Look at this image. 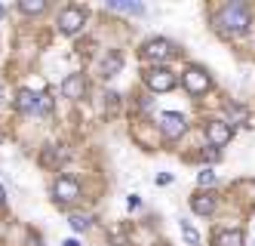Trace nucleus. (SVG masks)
<instances>
[{"instance_id":"obj_15","label":"nucleus","mask_w":255,"mask_h":246,"mask_svg":"<svg viewBox=\"0 0 255 246\" xmlns=\"http://www.w3.org/2000/svg\"><path fill=\"white\" fill-rule=\"evenodd\" d=\"M181 234H185V240H188L191 246H197V243H200V234H197V228H194L191 222H185V219H181Z\"/></svg>"},{"instance_id":"obj_25","label":"nucleus","mask_w":255,"mask_h":246,"mask_svg":"<svg viewBox=\"0 0 255 246\" xmlns=\"http://www.w3.org/2000/svg\"><path fill=\"white\" fill-rule=\"evenodd\" d=\"M0 102H3V86H0Z\"/></svg>"},{"instance_id":"obj_12","label":"nucleus","mask_w":255,"mask_h":246,"mask_svg":"<svg viewBox=\"0 0 255 246\" xmlns=\"http://www.w3.org/2000/svg\"><path fill=\"white\" fill-rule=\"evenodd\" d=\"M108 9H114V12H132V15L144 12L141 3H129V0H108Z\"/></svg>"},{"instance_id":"obj_3","label":"nucleus","mask_w":255,"mask_h":246,"mask_svg":"<svg viewBox=\"0 0 255 246\" xmlns=\"http://www.w3.org/2000/svg\"><path fill=\"white\" fill-rule=\"evenodd\" d=\"M157 123H160V132L166 139H178L181 132H185V126H188L185 114H178V111H163V114L157 117Z\"/></svg>"},{"instance_id":"obj_7","label":"nucleus","mask_w":255,"mask_h":246,"mask_svg":"<svg viewBox=\"0 0 255 246\" xmlns=\"http://www.w3.org/2000/svg\"><path fill=\"white\" fill-rule=\"evenodd\" d=\"M52 194H56L59 203H71V200L80 197V185H77V179H71V176H59V182L52 185Z\"/></svg>"},{"instance_id":"obj_1","label":"nucleus","mask_w":255,"mask_h":246,"mask_svg":"<svg viewBox=\"0 0 255 246\" xmlns=\"http://www.w3.org/2000/svg\"><path fill=\"white\" fill-rule=\"evenodd\" d=\"M218 28L225 34H243L249 28V12L243 3H228L222 12H218Z\"/></svg>"},{"instance_id":"obj_23","label":"nucleus","mask_w":255,"mask_h":246,"mask_svg":"<svg viewBox=\"0 0 255 246\" xmlns=\"http://www.w3.org/2000/svg\"><path fill=\"white\" fill-rule=\"evenodd\" d=\"M62 246H80V243H77V240H74V237H71V240H65V243H62Z\"/></svg>"},{"instance_id":"obj_13","label":"nucleus","mask_w":255,"mask_h":246,"mask_svg":"<svg viewBox=\"0 0 255 246\" xmlns=\"http://www.w3.org/2000/svg\"><path fill=\"white\" fill-rule=\"evenodd\" d=\"M215 246H243V234L240 231H218Z\"/></svg>"},{"instance_id":"obj_16","label":"nucleus","mask_w":255,"mask_h":246,"mask_svg":"<svg viewBox=\"0 0 255 246\" xmlns=\"http://www.w3.org/2000/svg\"><path fill=\"white\" fill-rule=\"evenodd\" d=\"M89 222H93L89 216H80V213H74V216H71V228H74V231H86V228H89Z\"/></svg>"},{"instance_id":"obj_8","label":"nucleus","mask_w":255,"mask_h":246,"mask_svg":"<svg viewBox=\"0 0 255 246\" xmlns=\"http://www.w3.org/2000/svg\"><path fill=\"white\" fill-rule=\"evenodd\" d=\"M231 136H234L231 123H225V120H209V123H206V139L212 142V148L228 145V142H231Z\"/></svg>"},{"instance_id":"obj_14","label":"nucleus","mask_w":255,"mask_h":246,"mask_svg":"<svg viewBox=\"0 0 255 246\" xmlns=\"http://www.w3.org/2000/svg\"><path fill=\"white\" fill-rule=\"evenodd\" d=\"M19 9H22V12H28V15H37V12H43V9H46V0H22Z\"/></svg>"},{"instance_id":"obj_9","label":"nucleus","mask_w":255,"mask_h":246,"mask_svg":"<svg viewBox=\"0 0 255 246\" xmlns=\"http://www.w3.org/2000/svg\"><path fill=\"white\" fill-rule=\"evenodd\" d=\"M83 92H86L83 74H68L65 83H62V96H65V99H83Z\"/></svg>"},{"instance_id":"obj_18","label":"nucleus","mask_w":255,"mask_h":246,"mask_svg":"<svg viewBox=\"0 0 255 246\" xmlns=\"http://www.w3.org/2000/svg\"><path fill=\"white\" fill-rule=\"evenodd\" d=\"M117 68H120V55H111V62H105V77H114Z\"/></svg>"},{"instance_id":"obj_4","label":"nucleus","mask_w":255,"mask_h":246,"mask_svg":"<svg viewBox=\"0 0 255 246\" xmlns=\"http://www.w3.org/2000/svg\"><path fill=\"white\" fill-rule=\"evenodd\" d=\"M83 22H86V12L80 6H65L59 12V31L62 34H77L83 28Z\"/></svg>"},{"instance_id":"obj_6","label":"nucleus","mask_w":255,"mask_h":246,"mask_svg":"<svg viewBox=\"0 0 255 246\" xmlns=\"http://www.w3.org/2000/svg\"><path fill=\"white\" fill-rule=\"evenodd\" d=\"M181 83H185V89L191 92V96H200V92H206L209 89V74L203 68H188L185 74H181Z\"/></svg>"},{"instance_id":"obj_21","label":"nucleus","mask_w":255,"mask_h":246,"mask_svg":"<svg viewBox=\"0 0 255 246\" xmlns=\"http://www.w3.org/2000/svg\"><path fill=\"white\" fill-rule=\"evenodd\" d=\"M169 182H172L169 173H160V176H157V185H169Z\"/></svg>"},{"instance_id":"obj_17","label":"nucleus","mask_w":255,"mask_h":246,"mask_svg":"<svg viewBox=\"0 0 255 246\" xmlns=\"http://www.w3.org/2000/svg\"><path fill=\"white\" fill-rule=\"evenodd\" d=\"M197 185L200 188H212L215 185V173H212V169H203V173L197 176Z\"/></svg>"},{"instance_id":"obj_10","label":"nucleus","mask_w":255,"mask_h":246,"mask_svg":"<svg viewBox=\"0 0 255 246\" xmlns=\"http://www.w3.org/2000/svg\"><path fill=\"white\" fill-rule=\"evenodd\" d=\"M15 105H19L22 114H34V111L40 108V96H34L31 89H19V96H15Z\"/></svg>"},{"instance_id":"obj_24","label":"nucleus","mask_w":255,"mask_h":246,"mask_svg":"<svg viewBox=\"0 0 255 246\" xmlns=\"http://www.w3.org/2000/svg\"><path fill=\"white\" fill-rule=\"evenodd\" d=\"M3 197H6V191H3V185H0V203H3Z\"/></svg>"},{"instance_id":"obj_2","label":"nucleus","mask_w":255,"mask_h":246,"mask_svg":"<svg viewBox=\"0 0 255 246\" xmlns=\"http://www.w3.org/2000/svg\"><path fill=\"white\" fill-rule=\"evenodd\" d=\"M141 55H144L148 62H157V68H163V62H169L172 55H175V49H172V43H169V40L157 37V40H148V43H144Z\"/></svg>"},{"instance_id":"obj_11","label":"nucleus","mask_w":255,"mask_h":246,"mask_svg":"<svg viewBox=\"0 0 255 246\" xmlns=\"http://www.w3.org/2000/svg\"><path fill=\"white\" fill-rule=\"evenodd\" d=\"M191 210L200 213V216H209V213L215 210V197H212L209 191H206V194H203V191L194 194V197H191Z\"/></svg>"},{"instance_id":"obj_20","label":"nucleus","mask_w":255,"mask_h":246,"mask_svg":"<svg viewBox=\"0 0 255 246\" xmlns=\"http://www.w3.org/2000/svg\"><path fill=\"white\" fill-rule=\"evenodd\" d=\"M49 108H52V102H49L46 96H40V108H37V111H40V114H46V111H49Z\"/></svg>"},{"instance_id":"obj_19","label":"nucleus","mask_w":255,"mask_h":246,"mask_svg":"<svg viewBox=\"0 0 255 246\" xmlns=\"http://www.w3.org/2000/svg\"><path fill=\"white\" fill-rule=\"evenodd\" d=\"M228 114H231V120H243L246 111H243V108H228Z\"/></svg>"},{"instance_id":"obj_5","label":"nucleus","mask_w":255,"mask_h":246,"mask_svg":"<svg viewBox=\"0 0 255 246\" xmlns=\"http://www.w3.org/2000/svg\"><path fill=\"white\" fill-rule=\"evenodd\" d=\"M144 83H148V89H154V92H169L175 86V74L169 68H151L144 74Z\"/></svg>"},{"instance_id":"obj_22","label":"nucleus","mask_w":255,"mask_h":246,"mask_svg":"<svg viewBox=\"0 0 255 246\" xmlns=\"http://www.w3.org/2000/svg\"><path fill=\"white\" fill-rule=\"evenodd\" d=\"M138 206H141V200H138V194H132L129 197V210H138Z\"/></svg>"}]
</instances>
